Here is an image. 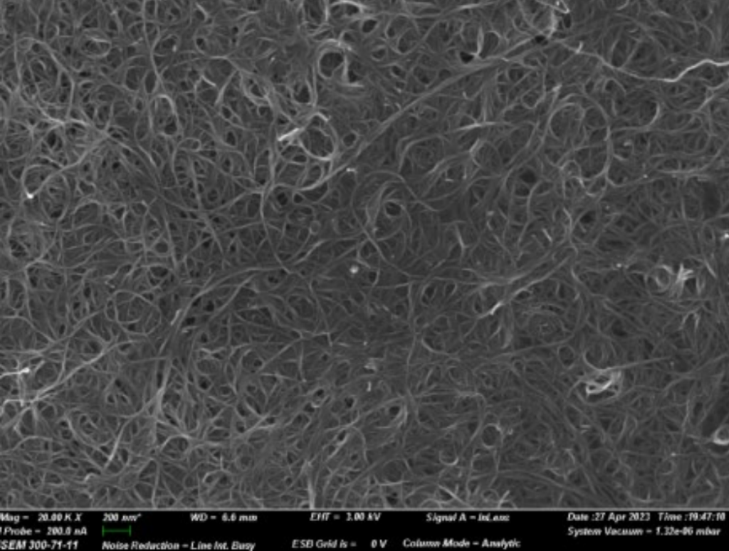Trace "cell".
<instances>
[{
	"mask_svg": "<svg viewBox=\"0 0 729 551\" xmlns=\"http://www.w3.org/2000/svg\"><path fill=\"white\" fill-rule=\"evenodd\" d=\"M1 351L43 353L54 341L23 316L1 317Z\"/></svg>",
	"mask_w": 729,
	"mask_h": 551,
	"instance_id": "obj_1",
	"label": "cell"
},
{
	"mask_svg": "<svg viewBox=\"0 0 729 551\" xmlns=\"http://www.w3.org/2000/svg\"><path fill=\"white\" fill-rule=\"evenodd\" d=\"M36 196L50 222L59 223L70 208L71 187L66 176L61 171L46 184Z\"/></svg>",
	"mask_w": 729,
	"mask_h": 551,
	"instance_id": "obj_2",
	"label": "cell"
},
{
	"mask_svg": "<svg viewBox=\"0 0 729 551\" xmlns=\"http://www.w3.org/2000/svg\"><path fill=\"white\" fill-rule=\"evenodd\" d=\"M147 112L155 135L174 139L179 134L181 125L174 103L168 95H155L147 106Z\"/></svg>",
	"mask_w": 729,
	"mask_h": 551,
	"instance_id": "obj_3",
	"label": "cell"
},
{
	"mask_svg": "<svg viewBox=\"0 0 729 551\" xmlns=\"http://www.w3.org/2000/svg\"><path fill=\"white\" fill-rule=\"evenodd\" d=\"M263 192H246L219 210L229 219L236 229H238L263 221Z\"/></svg>",
	"mask_w": 729,
	"mask_h": 551,
	"instance_id": "obj_4",
	"label": "cell"
},
{
	"mask_svg": "<svg viewBox=\"0 0 729 551\" xmlns=\"http://www.w3.org/2000/svg\"><path fill=\"white\" fill-rule=\"evenodd\" d=\"M63 169L50 158L41 155L28 158V164L24 171L21 184L26 197L38 194L46 184Z\"/></svg>",
	"mask_w": 729,
	"mask_h": 551,
	"instance_id": "obj_5",
	"label": "cell"
},
{
	"mask_svg": "<svg viewBox=\"0 0 729 551\" xmlns=\"http://www.w3.org/2000/svg\"><path fill=\"white\" fill-rule=\"evenodd\" d=\"M298 142L308 154L318 158L330 157L335 149L332 137L320 119H313L298 134Z\"/></svg>",
	"mask_w": 729,
	"mask_h": 551,
	"instance_id": "obj_6",
	"label": "cell"
},
{
	"mask_svg": "<svg viewBox=\"0 0 729 551\" xmlns=\"http://www.w3.org/2000/svg\"><path fill=\"white\" fill-rule=\"evenodd\" d=\"M200 75L221 92L237 73L235 66L226 58L213 57L204 61Z\"/></svg>",
	"mask_w": 729,
	"mask_h": 551,
	"instance_id": "obj_7",
	"label": "cell"
},
{
	"mask_svg": "<svg viewBox=\"0 0 729 551\" xmlns=\"http://www.w3.org/2000/svg\"><path fill=\"white\" fill-rule=\"evenodd\" d=\"M290 271L284 266L256 269L243 284L259 294L273 293L287 278Z\"/></svg>",
	"mask_w": 729,
	"mask_h": 551,
	"instance_id": "obj_8",
	"label": "cell"
},
{
	"mask_svg": "<svg viewBox=\"0 0 729 551\" xmlns=\"http://www.w3.org/2000/svg\"><path fill=\"white\" fill-rule=\"evenodd\" d=\"M71 214L73 229L100 225L103 221L104 209L98 201L86 199L75 206Z\"/></svg>",
	"mask_w": 729,
	"mask_h": 551,
	"instance_id": "obj_9",
	"label": "cell"
},
{
	"mask_svg": "<svg viewBox=\"0 0 729 551\" xmlns=\"http://www.w3.org/2000/svg\"><path fill=\"white\" fill-rule=\"evenodd\" d=\"M295 192L294 189L273 184L263 193V199L274 209L287 216L295 206Z\"/></svg>",
	"mask_w": 729,
	"mask_h": 551,
	"instance_id": "obj_10",
	"label": "cell"
},
{
	"mask_svg": "<svg viewBox=\"0 0 729 551\" xmlns=\"http://www.w3.org/2000/svg\"><path fill=\"white\" fill-rule=\"evenodd\" d=\"M171 164L178 186L186 185L194 180L191 153L177 147Z\"/></svg>",
	"mask_w": 729,
	"mask_h": 551,
	"instance_id": "obj_11",
	"label": "cell"
},
{
	"mask_svg": "<svg viewBox=\"0 0 729 551\" xmlns=\"http://www.w3.org/2000/svg\"><path fill=\"white\" fill-rule=\"evenodd\" d=\"M0 387L2 403L9 400H23L20 373L1 374Z\"/></svg>",
	"mask_w": 729,
	"mask_h": 551,
	"instance_id": "obj_12",
	"label": "cell"
},
{
	"mask_svg": "<svg viewBox=\"0 0 729 551\" xmlns=\"http://www.w3.org/2000/svg\"><path fill=\"white\" fill-rule=\"evenodd\" d=\"M194 90L196 100L203 106L213 109L220 103L221 91L201 77L196 82Z\"/></svg>",
	"mask_w": 729,
	"mask_h": 551,
	"instance_id": "obj_13",
	"label": "cell"
},
{
	"mask_svg": "<svg viewBox=\"0 0 729 551\" xmlns=\"http://www.w3.org/2000/svg\"><path fill=\"white\" fill-rule=\"evenodd\" d=\"M257 269L273 268L283 266L276 252L268 239L265 240L254 253Z\"/></svg>",
	"mask_w": 729,
	"mask_h": 551,
	"instance_id": "obj_14",
	"label": "cell"
},
{
	"mask_svg": "<svg viewBox=\"0 0 729 551\" xmlns=\"http://www.w3.org/2000/svg\"><path fill=\"white\" fill-rule=\"evenodd\" d=\"M182 11L174 1H158L156 21L159 24L172 25L182 18Z\"/></svg>",
	"mask_w": 729,
	"mask_h": 551,
	"instance_id": "obj_15",
	"label": "cell"
},
{
	"mask_svg": "<svg viewBox=\"0 0 729 551\" xmlns=\"http://www.w3.org/2000/svg\"><path fill=\"white\" fill-rule=\"evenodd\" d=\"M148 68L130 66L125 70L123 84L129 91L138 92L142 88V83Z\"/></svg>",
	"mask_w": 729,
	"mask_h": 551,
	"instance_id": "obj_16",
	"label": "cell"
},
{
	"mask_svg": "<svg viewBox=\"0 0 729 551\" xmlns=\"http://www.w3.org/2000/svg\"><path fill=\"white\" fill-rule=\"evenodd\" d=\"M157 2L147 1L143 2L142 16L144 21H156Z\"/></svg>",
	"mask_w": 729,
	"mask_h": 551,
	"instance_id": "obj_17",
	"label": "cell"
}]
</instances>
